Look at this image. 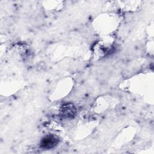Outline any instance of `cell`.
<instances>
[{
    "label": "cell",
    "instance_id": "cell-1",
    "mask_svg": "<svg viewBox=\"0 0 154 154\" xmlns=\"http://www.w3.org/2000/svg\"><path fill=\"white\" fill-rule=\"evenodd\" d=\"M58 143V138L53 135L45 137L40 142V146L43 149H49L55 147Z\"/></svg>",
    "mask_w": 154,
    "mask_h": 154
}]
</instances>
